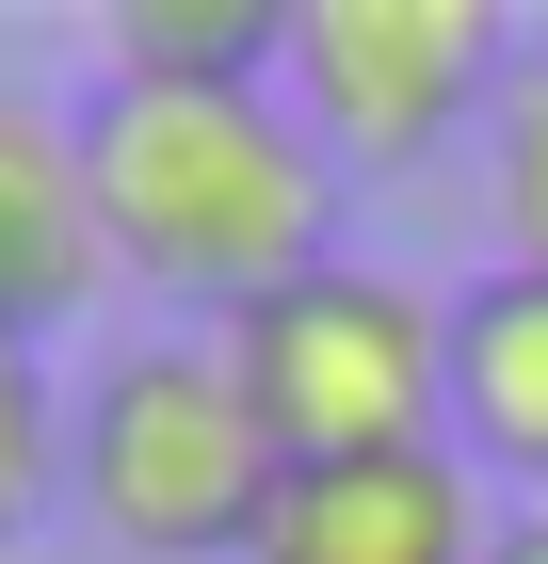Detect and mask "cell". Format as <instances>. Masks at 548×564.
I'll list each match as a JSON object with an SVG mask.
<instances>
[{
	"label": "cell",
	"mask_w": 548,
	"mask_h": 564,
	"mask_svg": "<svg viewBox=\"0 0 548 564\" xmlns=\"http://www.w3.org/2000/svg\"><path fill=\"white\" fill-rule=\"evenodd\" d=\"M82 177H97L114 274L211 306V323H243L258 291H291V274L339 259V162L291 130L275 82H211V97L97 82L82 97Z\"/></svg>",
	"instance_id": "obj_1"
},
{
	"label": "cell",
	"mask_w": 548,
	"mask_h": 564,
	"mask_svg": "<svg viewBox=\"0 0 548 564\" xmlns=\"http://www.w3.org/2000/svg\"><path fill=\"white\" fill-rule=\"evenodd\" d=\"M65 500L146 564H243L275 500V435H258L226 339H129L65 403Z\"/></svg>",
	"instance_id": "obj_2"
},
{
	"label": "cell",
	"mask_w": 548,
	"mask_h": 564,
	"mask_svg": "<svg viewBox=\"0 0 548 564\" xmlns=\"http://www.w3.org/2000/svg\"><path fill=\"white\" fill-rule=\"evenodd\" d=\"M243 371L275 468H339V452H436L452 420V291L387 259H323L291 291H258L243 323H211Z\"/></svg>",
	"instance_id": "obj_3"
},
{
	"label": "cell",
	"mask_w": 548,
	"mask_h": 564,
	"mask_svg": "<svg viewBox=\"0 0 548 564\" xmlns=\"http://www.w3.org/2000/svg\"><path fill=\"white\" fill-rule=\"evenodd\" d=\"M501 82L516 65H501L484 0H291V33H275V97L339 177L436 162L452 130L501 113Z\"/></svg>",
	"instance_id": "obj_4"
},
{
	"label": "cell",
	"mask_w": 548,
	"mask_h": 564,
	"mask_svg": "<svg viewBox=\"0 0 548 564\" xmlns=\"http://www.w3.org/2000/svg\"><path fill=\"white\" fill-rule=\"evenodd\" d=\"M501 500L452 468V435L436 452H339V468H275L258 500V549L243 564H484Z\"/></svg>",
	"instance_id": "obj_5"
},
{
	"label": "cell",
	"mask_w": 548,
	"mask_h": 564,
	"mask_svg": "<svg viewBox=\"0 0 548 564\" xmlns=\"http://www.w3.org/2000/svg\"><path fill=\"white\" fill-rule=\"evenodd\" d=\"M452 468L484 484V500H548V274H516V259H484L452 291Z\"/></svg>",
	"instance_id": "obj_6"
},
{
	"label": "cell",
	"mask_w": 548,
	"mask_h": 564,
	"mask_svg": "<svg viewBox=\"0 0 548 564\" xmlns=\"http://www.w3.org/2000/svg\"><path fill=\"white\" fill-rule=\"evenodd\" d=\"M114 242H97V177H82V113H49V97H0V339H33L49 323H82Z\"/></svg>",
	"instance_id": "obj_7"
},
{
	"label": "cell",
	"mask_w": 548,
	"mask_h": 564,
	"mask_svg": "<svg viewBox=\"0 0 548 564\" xmlns=\"http://www.w3.org/2000/svg\"><path fill=\"white\" fill-rule=\"evenodd\" d=\"M275 33H291V0H114L97 17V82H275Z\"/></svg>",
	"instance_id": "obj_8"
},
{
	"label": "cell",
	"mask_w": 548,
	"mask_h": 564,
	"mask_svg": "<svg viewBox=\"0 0 548 564\" xmlns=\"http://www.w3.org/2000/svg\"><path fill=\"white\" fill-rule=\"evenodd\" d=\"M484 194H501V259L548 274V48L501 82V113H484Z\"/></svg>",
	"instance_id": "obj_9"
},
{
	"label": "cell",
	"mask_w": 548,
	"mask_h": 564,
	"mask_svg": "<svg viewBox=\"0 0 548 564\" xmlns=\"http://www.w3.org/2000/svg\"><path fill=\"white\" fill-rule=\"evenodd\" d=\"M65 500V403H49V355L0 339V549Z\"/></svg>",
	"instance_id": "obj_10"
},
{
	"label": "cell",
	"mask_w": 548,
	"mask_h": 564,
	"mask_svg": "<svg viewBox=\"0 0 548 564\" xmlns=\"http://www.w3.org/2000/svg\"><path fill=\"white\" fill-rule=\"evenodd\" d=\"M484 564H548V500H516V517L484 532Z\"/></svg>",
	"instance_id": "obj_11"
}]
</instances>
